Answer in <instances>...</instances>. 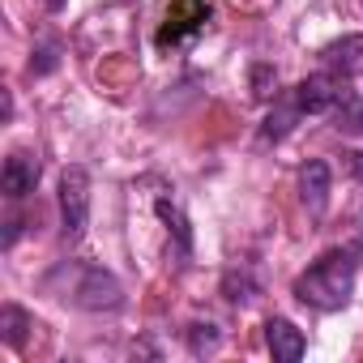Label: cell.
<instances>
[{
  "instance_id": "11",
  "label": "cell",
  "mask_w": 363,
  "mask_h": 363,
  "mask_svg": "<svg viewBox=\"0 0 363 363\" xmlns=\"http://www.w3.org/2000/svg\"><path fill=\"white\" fill-rule=\"evenodd\" d=\"M337 133H363V94H346L333 111H329Z\"/></svg>"
},
{
  "instance_id": "6",
  "label": "cell",
  "mask_w": 363,
  "mask_h": 363,
  "mask_svg": "<svg viewBox=\"0 0 363 363\" xmlns=\"http://www.w3.org/2000/svg\"><path fill=\"white\" fill-rule=\"evenodd\" d=\"M206 22H210V5H206V0H175L171 13H167V26L158 35V43H179V39L197 35Z\"/></svg>"
},
{
  "instance_id": "9",
  "label": "cell",
  "mask_w": 363,
  "mask_h": 363,
  "mask_svg": "<svg viewBox=\"0 0 363 363\" xmlns=\"http://www.w3.org/2000/svg\"><path fill=\"white\" fill-rule=\"evenodd\" d=\"M299 197H303V206H308V214H325V206H329V162H320V158H312L303 171H299Z\"/></svg>"
},
{
  "instance_id": "14",
  "label": "cell",
  "mask_w": 363,
  "mask_h": 363,
  "mask_svg": "<svg viewBox=\"0 0 363 363\" xmlns=\"http://www.w3.org/2000/svg\"><path fill=\"white\" fill-rule=\"evenodd\" d=\"M274 86H278V73H274L269 65H257V69H252V94H257V99H269Z\"/></svg>"
},
{
  "instance_id": "2",
  "label": "cell",
  "mask_w": 363,
  "mask_h": 363,
  "mask_svg": "<svg viewBox=\"0 0 363 363\" xmlns=\"http://www.w3.org/2000/svg\"><path fill=\"white\" fill-rule=\"evenodd\" d=\"M90 223V171L86 167H65L60 171V231L69 244H77L86 235Z\"/></svg>"
},
{
  "instance_id": "12",
  "label": "cell",
  "mask_w": 363,
  "mask_h": 363,
  "mask_svg": "<svg viewBox=\"0 0 363 363\" xmlns=\"http://www.w3.org/2000/svg\"><path fill=\"white\" fill-rule=\"evenodd\" d=\"M26 329H30L26 308H18V303H5V308H0V337H5L9 346H22V342H26Z\"/></svg>"
},
{
  "instance_id": "10",
  "label": "cell",
  "mask_w": 363,
  "mask_h": 363,
  "mask_svg": "<svg viewBox=\"0 0 363 363\" xmlns=\"http://www.w3.org/2000/svg\"><path fill=\"white\" fill-rule=\"evenodd\" d=\"M154 210H158V218L167 223V231L175 235V244H179V257H189V252H193V227H189L184 210H179V197H175V189H162V193L154 197Z\"/></svg>"
},
{
  "instance_id": "5",
  "label": "cell",
  "mask_w": 363,
  "mask_h": 363,
  "mask_svg": "<svg viewBox=\"0 0 363 363\" xmlns=\"http://www.w3.org/2000/svg\"><path fill=\"white\" fill-rule=\"evenodd\" d=\"M39 158L30 154V150H13L9 158H5V171H0V189H5V197L9 201H22V197H30L35 189H39Z\"/></svg>"
},
{
  "instance_id": "1",
  "label": "cell",
  "mask_w": 363,
  "mask_h": 363,
  "mask_svg": "<svg viewBox=\"0 0 363 363\" xmlns=\"http://www.w3.org/2000/svg\"><path fill=\"white\" fill-rule=\"evenodd\" d=\"M359 248H329L320 261H312L295 278V299L316 308V312H337L354 295V274H359Z\"/></svg>"
},
{
  "instance_id": "13",
  "label": "cell",
  "mask_w": 363,
  "mask_h": 363,
  "mask_svg": "<svg viewBox=\"0 0 363 363\" xmlns=\"http://www.w3.org/2000/svg\"><path fill=\"white\" fill-rule=\"evenodd\" d=\"M218 342H223V333H218V325H189V350L193 354H210V350H218Z\"/></svg>"
},
{
  "instance_id": "8",
  "label": "cell",
  "mask_w": 363,
  "mask_h": 363,
  "mask_svg": "<svg viewBox=\"0 0 363 363\" xmlns=\"http://www.w3.org/2000/svg\"><path fill=\"white\" fill-rule=\"evenodd\" d=\"M320 65L337 77H359L363 73V35H342L320 52Z\"/></svg>"
},
{
  "instance_id": "7",
  "label": "cell",
  "mask_w": 363,
  "mask_h": 363,
  "mask_svg": "<svg viewBox=\"0 0 363 363\" xmlns=\"http://www.w3.org/2000/svg\"><path fill=\"white\" fill-rule=\"evenodd\" d=\"M265 346H269V354L278 363H299L303 350H308V337L286 316H274V320H265Z\"/></svg>"
},
{
  "instance_id": "4",
  "label": "cell",
  "mask_w": 363,
  "mask_h": 363,
  "mask_svg": "<svg viewBox=\"0 0 363 363\" xmlns=\"http://www.w3.org/2000/svg\"><path fill=\"white\" fill-rule=\"evenodd\" d=\"M73 303L86 312H116V308H124V286L103 265H86L82 282L73 286Z\"/></svg>"
},
{
  "instance_id": "3",
  "label": "cell",
  "mask_w": 363,
  "mask_h": 363,
  "mask_svg": "<svg viewBox=\"0 0 363 363\" xmlns=\"http://www.w3.org/2000/svg\"><path fill=\"white\" fill-rule=\"evenodd\" d=\"M346 94H350V90H346V77H337V73H329V69H320V73L303 77L295 90H286V99L295 103L299 116H329Z\"/></svg>"
}]
</instances>
